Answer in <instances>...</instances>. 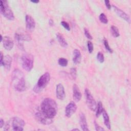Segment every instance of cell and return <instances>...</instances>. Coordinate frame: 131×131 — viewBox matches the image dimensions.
Here are the masks:
<instances>
[{"label": "cell", "mask_w": 131, "mask_h": 131, "mask_svg": "<svg viewBox=\"0 0 131 131\" xmlns=\"http://www.w3.org/2000/svg\"><path fill=\"white\" fill-rule=\"evenodd\" d=\"M111 32L112 35L115 37H118L119 36V31L118 28L115 26H112L111 27Z\"/></svg>", "instance_id": "obj_22"}, {"label": "cell", "mask_w": 131, "mask_h": 131, "mask_svg": "<svg viewBox=\"0 0 131 131\" xmlns=\"http://www.w3.org/2000/svg\"><path fill=\"white\" fill-rule=\"evenodd\" d=\"M97 106V107H96L97 111H96V116L97 117H98L102 113L103 111H104V109L103 107L102 104L101 102H100V101L98 102Z\"/></svg>", "instance_id": "obj_21"}, {"label": "cell", "mask_w": 131, "mask_h": 131, "mask_svg": "<svg viewBox=\"0 0 131 131\" xmlns=\"http://www.w3.org/2000/svg\"><path fill=\"white\" fill-rule=\"evenodd\" d=\"M25 125V122L20 118L17 117H13L11 119L10 122L7 123L4 128L5 130H8L9 129L10 126L11 125L12 130L15 131H21L24 130L23 127Z\"/></svg>", "instance_id": "obj_3"}, {"label": "cell", "mask_w": 131, "mask_h": 131, "mask_svg": "<svg viewBox=\"0 0 131 131\" xmlns=\"http://www.w3.org/2000/svg\"><path fill=\"white\" fill-rule=\"evenodd\" d=\"M35 117L38 122L44 125L50 124L53 122V119L48 117L41 112L36 113L35 115Z\"/></svg>", "instance_id": "obj_9"}, {"label": "cell", "mask_w": 131, "mask_h": 131, "mask_svg": "<svg viewBox=\"0 0 131 131\" xmlns=\"http://www.w3.org/2000/svg\"><path fill=\"white\" fill-rule=\"evenodd\" d=\"M1 41H3V36L2 35H1Z\"/></svg>", "instance_id": "obj_36"}, {"label": "cell", "mask_w": 131, "mask_h": 131, "mask_svg": "<svg viewBox=\"0 0 131 131\" xmlns=\"http://www.w3.org/2000/svg\"><path fill=\"white\" fill-rule=\"evenodd\" d=\"M88 49L90 53H92V52L93 51V49H94L93 44L91 41H88Z\"/></svg>", "instance_id": "obj_27"}, {"label": "cell", "mask_w": 131, "mask_h": 131, "mask_svg": "<svg viewBox=\"0 0 131 131\" xmlns=\"http://www.w3.org/2000/svg\"><path fill=\"white\" fill-rule=\"evenodd\" d=\"M58 64L61 67H66L68 64V60L64 58H60L58 59Z\"/></svg>", "instance_id": "obj_23"}, {"label": "cell", "mask_w": 131, "mask_h": 131, "mask_svg": "<svg viewBox=\"0 0 131 131\" xmlns=\"http://www.w3.org/2000/svg\"><path fill=\"white\" fill-rule=\"evenodd\" d=\"M50 80V74L48 72L44 73L39 78L36 85L33 89V91L36 93L41 91L48 84Z\"/></svg>", "instance_id": "obj_4"}, {"label": "cell", "mask_w": 131, "mask_h": 131, "mask_svg": "<svg viewBox=\"0 0 131 131\" xmlns=\"http://www.w3.org/2000/svg\"><path fill=\"white\" fill-rule=\"evenodd\" d=\"M95 129L96 130H104V128H103L102 127H101V126H100L99 125H98L96 122H95Z\"/></svg>", "instance_id": "obj_31"}, {"label": "cell", "mask_w": 131, "mask_h": 131, "mask_svg": "<svg viewBox=\"0 0 131 131\" xmlns=\"http://www.w3.org/2000/svg\"><path fill=\"white\" fill-rule=\"evenodd\" d=\"M84 34H85V36L89 39H93V37L92 36V35L90 34L88 29L87 28H84Z\"/></svg>", "instance_id": "obj_29"}, {"label": "cell", "mask_w": 131, "mask_h": 131, "mask_svg": "<svg viewBox=\"0 0 131 131\" xmlns=\"http://www.w3.org/2000/svg\"><path fill=\"white\" fill-rule=\"evenodd\" d=\"M104 3H105V6L106 7H107V8L108 9H111V4L110 3V1H104Z\"/></svg>", "instance_id": "obj_32"}, {"label": "cell", "mask_w": 131, "mask_h": 131, "mask_svg": "<svg viewBox=\"0 0 131 131\" xmlns=\"http://www.w3.org/2000/svg\"><path fill=\"white\" fill-rule=\"evenodd\" d=\"M113 8L118 16L124 19L125 21L130 23V17L126 13L114 5L113 6Z\"/></svg>", "instance_id": "obj_14"}, {"label": "cell", "mask_w": 131, "mask_h": 131, "mask_svg": "<svg viewBox=\"0 0 131 131\" xmlns=\"http://www.w3.org/2000/svg\"><path fill=\"white\" fill-rule=\"evenodd\" d=\"M0 10L3 16L8 19L13 20L14 19V14L9 7L7 1H1Z\"/></svg>", "instance_id": "obj_5"}, {"label": "cell", "mask_w": 131, "mask_h": 131, "mask_svg": "<svg viewBox=\"0 0 131 131\" xmlns=\"http://www.w3.org/2000/svg\"><path fill=\"white\" fill-rule=\"evenodd\" d=\"M12 82L14 89L18 92H23L26 89V80L24 73L18 69L13 71Z\"/></svg>", "instance_id": "obj_2"}, {"label": "cell", "mask_w": 131, "mask_h": 131, "mask_svg": "<svg viewBox=\"0 0 131 131\" xmlns=\"http://www.w3.org/2000/svg\"><path fill=\"white\" fill-rule=\"evenodd\" d=\"M15 37L18 42V44L20 46H22L23 42L24 41H29L31 39L30 34L27 32L21 29L18 30L16 32L15 34Z\"/></svg>", "instance_id": "obj_7"}, {"label": "cell", "mask_w": 131, "mask_h": 131, "mask_svg": "<svg viewBox=\"0 0 131 131\" xmlns=\"http://www.w3.org/2000/svg\"><path fill=\"white\" fill-rule=\"evenodd\" d=\"M31 2H32V3H39V1H31Z\"/></svg>", "instance_id": "obj_35"}, {"label": "cell", "mask_w": 131, "mask_h": 131, "mask_svg": "<svg viewBox=\"0 0 131 131\" xmlns=\"http://www.w3.org/2000/svg\"><path fill=\"white\" fill-rule=\"evenodd\" d=\"M26 29L29 31H32L34 30L35 27V23L34 19L29 15L26 16Z\"/></svg>", "instance_id": "obj_11"}, {"label": "cell", "mask_w": 131, "mask_h": 131, "mask_svg": "<svg viewBox=\"0 0 131 131\" xmlns=\"http://www.w3.org/2000/svg\"><path fill=\"white\" fill-rule=\"evenodd\" d=\"M49 23V24L50 25H53V21L52 19H50Z\"/></svg>", "instance_id": "obj_34"}, {"label": "cell", "mask_w": 131, "mask_h": 131, "mask_svg": "<svg viewBox=\"0 0 131 131\" xmlns=\"http://www.w3.org/2000/svg\"><path fill=\"white\" fill-rule=\"evenodd\" d=\"M99 19L100 21L103 24H107L108 23V19L106 15L104 13H101L99 15Z\"/></svg>", "instance_id": "obj_24"}, {"label": "cell", "mask_w": 131, "mask_h": 131, "mask_svg": "<svg viewBox=\"0 0 131 131\" xmlns=\"http://www.w3.org/2000/svg\"><path fill=\"white\" fill-rule=\"evenodd\" d=\"M61 25L68 31H70V26L69 25V24L68 23H67L66 21H62L61 22Z\"/></svg>", "instance_id": "obj_30"}, {"label": "cell", "mask_w": 131, "mask_h": 131, "mask_svg": "<svg viewBox=\"0 0 131 131\" xmlns=\"http://www.w3.org/2000/svg\"><path fill=\"white\" fill-rule=\"evenodd\" d=\"M79 124L82 130L83 131L89 130V129L88 127L86 117L84 114L82 113H81L79 115Z\"/></svg>", "instance_id": "obj_17"}, {"label": "cell", "mask_w": 131, "mask_h": 131, "mask_svg": "<svg viewBox=\"0 0 131 131\" xmlns=\"http://www.w3.org/2000/svg\"><path fill=\"white\" fill-rule=\"evenodd\" d=\"M3 46L7 50H11L14 46V42L9 36H5L3 40Z\"/></svg>", "instance_id": "obj_13"}, {"label": "cell", "mask_w": 131, "mask_h": 131, "mask_svg": "<svg viewBox=\"0 0 131 131\" xmlns=\"http://www.w3.org/2000/svg\"><path fill=\"white\" fill-rule=\"evenodd\" d=\"M4 121L3 120V119H1V120H0V127L2 128L3 127V126L4 125Z\"/></svg>", "instance_id": "obj_33"}, {"label": "cell", "mask_w": 131, "mask_h": 131, "mask_svg": "<svg viewBox=\"0 0 131 131\" xmlns=\"http://www.w3.org/2000/svg\"><path fill=\"white\" fill-rule=\"evenodd\" d=\"M21 64L26 71H30L33 67V57L30 54H25L21 57Z\"/></svg>", "instance_id": "obj_6"}, {"label": "cell", "mask_w": 131, "mask_h": 131, "mask_svg": "<svg viewBox=\"0 0 131 131\" xmlns=\"http://www.w3.org/2000/svg\"><path fill=\"white\" fill-rule=\"evenodd\" d=\"M56 38L61 46H62V47H64V48H66L68 47L67 42L66 41V39L64 38V37L61 34H60L59 33H57Z\"/></svg>", "instance_id": "obj_19"}, {"label": "cell", "mask_w": 131, "mask_h": 131, "mask_svg": "<svg viewBox=\"0 0 131 131\" xmlns=\"http://www.w3.org/2000/svg\"><path fill=\"white\" fill-rule=\"evenodd\" d=\"M84 93H85L86 102L88 106L92 111H96V107H97V104L93 96L90 92L89 90L87 89L85 90Z\"/></svg>", "instance_id": "obj_8"}, {"label": "cell", "mask_w": 131, "mask_h": 131, "mask_svg": "<svg viewBox=\"0 0 131 131\" xmlns=\"http://www.w3.org/2000/svg\"><path fill=\"white\" fill-rule=\"evenodd\" d=\"M71 75L73 79H75L76 77V69L75 68H72L71 69Z\"/></svg>", "instance_id": "obj_28"}, {"label": "cell", "mask_w": 131, "mask_h": 131, "mask_svg": "<svg viewBox=\"0 0 131 131\" xmlns=\"http://www.w3.org/2000/svg\"><path fill=\"white\" fill-rule=\"evenodd\" d=\"M57 111V105L53 99L50 98L45 99L41 104V112L48 117L53 119Z\"/></svg>", "instance_id": "obj_1"}, {"label": "cell", "mask_w": 131, "mask_h": 131, "mask_svg": "<svg viewBox=\"0 0 131 131\" xmlns=\"http://www.w3.org/2000/svg\"><path fill=\"white\" fill-rule=\"evenodd\" d=\"M56 97L59 100H63L65 98V92L63 85L61 83H59L56 86Z\"/></svg>", "instance_id": "obj_12"}, {"label": "cell", "mask_w": 131, "mask_h": 131, "mask_svg": "<svg viewBox=\"0 0 131 131\" xmlns=\"http://www.w3.org/2000/svg\"><path fill=\"white\" fill-rule=\"evenodd\" d=\"M102 114L103 115V119H104V122L105 125L107 127V128L108 129H110L111 127V123H110L109 117H108L107 113L104 110V111H103Z\"/></svg>", "instance_id": "obj_20"}, {"label": "cell", "mask_w": 131, "mask_h": 131, "mask_svg": "<svg viewBox=\"0 0 131 131\" xmlns=\"http://www.w3.org/2000/svg\"><path fill=\"white\" fill-rule=\"evenodd\" d=\"M97 60H98V61L100 62V63L103 62V61L104 60V55L102 54V53H101L100 52H98L97 55Z\"/></svg>", "instance_id": "obj_25"}, {"label": "cell", "mask_w": 131, "mask_h": 131, "mask_svg": "<svg viewBox=\"0 0 131 131\" xmlns=\"http://www.w3.org/2000/svg\"><path fill=\"white\" fill-rule=\"evenodd\" d=\"M12 63V58L10 55H7L4 56L3 62L1 64V66H3L7 70H9L11 68Z\"/></svg>", "instance_id": "obj_15"}, {"label": "cell", "mask_w": 131, "mask_h": 131, "mask_svg": "<svg viewBox=\"0 0 131 131\" xmlns=\"http://www.w3.org/2000/svg\"><path fill=\"white\" fill-rule=\"evenodd\" d=\"M77 110V106L75 103L73 101H71L66 107L65 115L68 117H71L76 112Z\"/></svg>", "instance_id": "obj_10"}, {"label": "cell", "mask_w": 131, "mask_h": 131, "mask_svg": "<svg viewBox=\"0 0 131 131\" xmlns=\"http://www.w3.org/2000/svg\"><path fill=\"white\" fill-rule=\"evenodd\" d=\"M73 96L74 100L76 102L79 101L81 98V93L80 89L76 84H74L73 86Z\"/></svg>", "instance_id": "obj_16"}, {"label": "cell", "mask_w": 131, "mask_h": 131, "mask_svg": "<svg viewBox=\"0 0 131 131\" xmlns=\"http://www.w3.org/2000/svg\"><path fill=\"white\" fill-rule=\"evenodd\" d=\"M81 56L80 52L78 49H75L73 52V61L75 64H78L80 62Z\"/></svg>", "instance_id": "obj_18"}, {"label": "cell", "mask_w": 131, "mask_h": 131, "mask_svg": "<svg viewBox=\"0 0 131 131\" xmlns=\"http://www.w3.org/2000/svg\"><path fill=\"white\" fill-rule=\"evenodd\" d=\"M104 47L106 49V50L110 53H112L113 52V50L110 48L109 45H108V41H107V40L106 39H104Z\"/></svg>", "instance_id": "obj_26"}, {"label": "cell", "mask_w": 131, "mask_h": 131, "mask_svg": "<svg viewBox=\"0 0 131 131\" xmlns=\"http://www.w3.org/2000/svg\"><path fill=\"white\" fill-rule=\"evenodd\" d=\"M72 130H79L78 128H74L72 129Z\"/></svg>", "instance_id": "obj_37"}]
</instances>
